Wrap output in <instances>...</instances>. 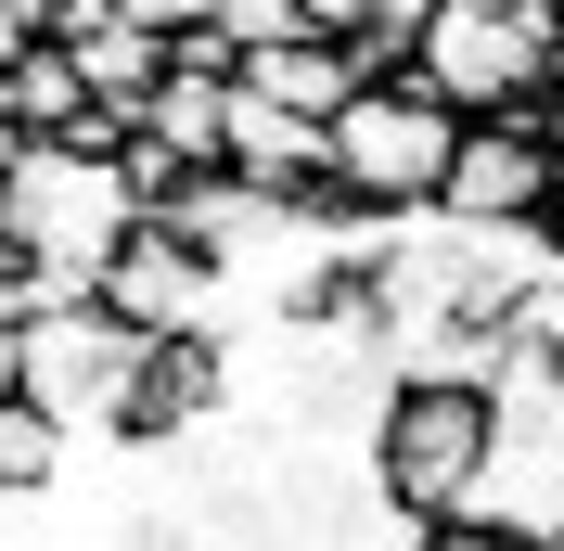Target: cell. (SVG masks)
<instances>
[{"label": "cell", "mask_w": 564, "mask_h": 551, "mask_svg": "<svg viewBox=\"0 0 564 551\" xmlns=\"http://www.w3.org/2000/svg\"><path fill=\"white\" fill-rule=\"evenodd\" d=\"M411 77L462 129H539V104L564 77V0H423Z\"/></svg>", "instance_id": "1"}, {"label": "cell", "mask_w": 564, "mask_h": 551, "mask_svg": "<svg viewBox=\"0 0 564 551\" xmlns=\"http://www.w3.org/2000/svg\"><path fill=\"white\" fill-rule=\"evenodd\" d=\"M0 231L26 244L39 270H77L104 282L116 244L141 231V193L116 154H65V141H13V193H0Z\"/></svg>", "instance_id": "4"}, {"label": "cell", "mask_w": 564, "mask_h": 551, "mask_svg": "<svg viewBox=\"0 0 564 551\" xmlns=\"http://www.w3.org/2000/svg\"><path fill=\"white\" fill-rule=\"evenodd\" d=\"M104 309L129 321L141 346H193V334H218V309H231V282L193 257V244L167 231V218H141L129 244H116V270H104Z\"/></svg>", "instance_id": "6"}, {"label": "cell", "mask_w": 564, "mask_h": 551, "mask_svg": "<svg viewBox=\"0 0 564 551\" xmlns=\"http://www.w3.org/2000/svg\"><path fill=\"white\" fill-rule=\"evenodd\" d=\"M52 52V0H0V77Z\"/></svg>", "instance_id": "13"}, {"label": "cell", "mask_w": 564, "mask_h": 551, "mask_svg": "<svg viewBox=\"0 0 564 551\" xmlns=\"http://www.w3.org/2000/svg\"><path fill=\"white\" fill-rule=\"evenodd\" d=\"M65 449H77V436L39 411V398H0V514H13V500H39V487L65 475Z\"/></svg>", "instance_id": "12"}, {"label": "cell", "mask_w": 564, "mask_h": 551, "mask_svg": "<svg viewBox=\"0 0 564 551\" xmlns=\"http://www.w3.org/2000/svg\"><path fill=\"white\" fill-rule=\"evenodd\" d=\"M141 372H154V346H141L116 309H52V321L26 334V398L65 423V436H90V423H104V436H129Z\"/></svg>", "instance_id": "5"}, {"label": "cell", "mask_w": 564, "mask_h": 551, "mask_svg": "<svg viewBox=\"0 0 564 551\" xmlns=\"http://www.w3.org/2000/svg\"><path fill=\"white\" fill-rule=\"evenodd\" d=\"M552 206H564V154L539 129H462L449 193H436L449 231H552Z\"/></svg>", "instance_id": "7"}, {"label": "cell", "mask_w": 564, "mask_h": 551, "mask_svg": "<svg viewBox=\"0 0 564 551\" xmlns=\"http://www.w3.org/2000/svg\"><path fill=\"white\" fill-rule=\"evenodd\" d=\"M0 398H26V334H0Z\"/></svg>", "instance_id": "15"}, {"label": "cell", "mask_w": 564, "mask_h": 551, "mask_svg": "<svg viewBox=\"0 0 564 551\" xmlns=\"http://www.w3.org/2000/svg\"><path fill=\"white\" fill-rule=\"evenodd\" d=\"M488 449H500V398L488 385H386V411L359 436V487L398 526H449L475 500V475H488Z\"/></svg>", "instance_id": "2"}, {"label": "cell", "mask_w": 564, "mask_h": 551, "mask_svg": "<svg viewBox=\"0 0 564 551\" xmlns=\"http://www.w3.org/2000/svg\"><path fill=\"white\" fill-rule=\"evenodd\" d=\"M475 526H500V539H564V398H539V411H500V449L488 475H475V500H462Z\"/></svg>", "instance_id": "8"}, {"label": "cell", "mask_w": 564, "mask_h": 551, "mask_svg": "<svg viewBox=\"0 0 564 551\" xmlns=\"http://www.w3.org/2000/svg\"><path fill=\"white\" fill-rule=\"evenodd\" d=\"M539 551H564V539H539Z\"/></svg>", "instance_id": "18"}, {"label": "cell", "mask_w": 564, "mask_h": 551, "mask_svg": "<svg viewBox=\"0 0 564 551\" xmlns=\"http://www.w3.org/2000/svg\"><path fill=\"white\" fill-rule=\"evenodd\" d=\"M539 141H552V154H564V77H552V104H539Z\"/></svg>", "instance_id": "16"}, {"label": "cell", "mask_w": 564, "mask_h": 551, "mask_svg": "<svg viewBox=\"0 0 564 551\" xmlns=\"http://www.w3.org/2000/svg\"><path fill=\"white\" fill-rule=\"evenodd\" d=\"M245 90H257L270 116H308V129H334V116L359 104V65L334 52V39H282V52H257V65H245Z\"/></svg>", "instance_id": "9"}, {"label": "cell", "mask_w": 564, "mask_h": 551, "mask_svg": "<svg viewBox=\"0 0 564 551\" xmlns=\"http://www.w3.org/2000/svg\"><path fill=\"white\" fill-rule=\"evenodd\" d=\"M423 551H527V539H500V526H475V514H449V526H423Z\"/></svg>", "instance_id": "14"}, {"label": "cell", "mask_w": 564, "mask_h": 551, "mask_svg": "<svg viewBox=\"0 0 564 551\" xmlns=\"http://www.w3.org/2000/svg\"><path fill=\"white\" fill-rule=\"evenodd\" d=\"M141 141H167L193 180H218V168H231V77H167L154 116H141Z\"/></svg>", "instance_id": "10"}, {"label": "cell", "mask_w": 564, "mask_h": 551, "mask_svg": "<svg viewBox=\"0 0 564 551\" xmlns=\"http://www.w3.org/2000/svg\"><path fill=\"white\" fill-rule=\"evenodd\" d=\"M0 116H13V141H77L90 129V77H77L65 52H39V65L0 77Z\"/></svg>", "instance_id": "11"}, {"label": "cell", "mask_w": 564, "mask_h": 551, "mask_svg": "<svg viewBox=\"0 0 564 551\" xmlns=\"http://www.w3.org/2000/svg\"><path fill=\"white\" fill-rule=\"evenodd\" d=\"M0 193H13V154H0Z\"/></svg>", "instance_id": "17"}, {"label": "cell", "mask_w": 564, "mask_h": 551, "mask_svg": "<svg viewBox=\"0 0 564 551\" xmlns=\"http://www.w3.org/2000/svg\"><path fill=\"white\" fill-rule=\"evenodd\" d=\"M449 154H462V116L423 90V77H398V90H359L347 116H334V206L372 218V231H398V218H436V193H449Z\"/></svg>", "instance_id": "3"}]
</instances>
